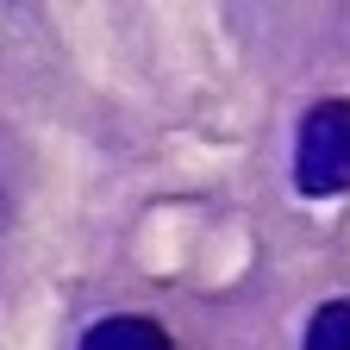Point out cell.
Returning a JSON list of instances; mask_svg holds the SVG:
<instances>
[{
	"label": "cell",
	"instance_id": "cell-1",
	"mask_svg": "<svg viewBox=\"0 0 350 350\" xmlns=\"http://www.w3.org/2000/svg\"><path fill=\"white\" fill-rule=\"evenodd\" d=\"M294 188L332 200L350 188V100H319L294 138Z\"/></svg>",
	"mask_w": 350,
	"mask_h": 350
},
{
	"label": "cell",
	"instance_id": "cell-3",
	"mask_svg": "<svg viewBox=\"0 0 350 350\" xmlns=\"http://www.w3.org/2000/svg\"><path fill=\"white\" fill-rule=\"evenodd\" d=\"M306 350H350V300H332V306H319V313H313Z\"/></svg>",
	"mask_w": 350,
	"mask_h": 350
},
{
	"label": "cell",
	"instance_id": "cell-2",
	"mask_svg": "<svg viewBox=\"0 0 350 350\" xmlns=\"http://www.w3.org/2000/svg\"><path fill=\"white\" fill-rule=\"evenodd\" d=\"M81 350H169V332L150 319H100L81 338Z\"/></svg>",
	"mask_w": 350,
	"mask_h": 350
}]
</instances>
